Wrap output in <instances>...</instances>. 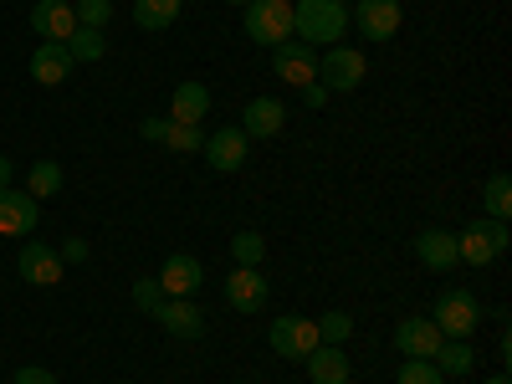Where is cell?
<instances>
[{"label":"cell","instance_id":"cell-1","mask_svg":"<svg viewBox=\"0 0 512 384\" xmlns=\"http://www.w3.org/2000/svg\"><path fill=\"white\" fill-rule=\"evenodd\" d=\"M349 26H354V21H349L344 0H292V36L308 41L313 52H318V47H323V52L338 47Z\"/></svg>","mask_w":512,"mask_h":384},{"label":"cell","instance_id":"cell-2","mask_svg":"<svg viewBox=\"0 0 512 384\" xmlns=\"http://www.w3.org/2000/svg\"><path fill=\"white\" fill-rule=\"evenodd\" d=\"M507 241H512V231H507V221H492V216H477V221H466L461 231H456V256L466 267H492L497 256L507 251Z\"/></svg>","mask_w":512,"mask_h":384},{"label":"cell","instance_id":"cell-3","mask_svg":"<svg viewBox=\"0 0 512 384\" xmlns=\"http://www.w3.org/2000/svg\"><path fill=\"white\" fill-rule=\"evenodd\" d=\"M241 26L256 47H282V41H292V0H246Z\"/></svg>","mask_w":512,"mask_h":384},{"label":"cell","instance_id":"cell-4","mask_svg":"<svg viewBox=\"0 0 512 384\" xmlns=\"http://www.w3.org/2000/svg\"><path fill=\"white\" fill-rule=\"evenodd\" d=\"M431 323L441 328V338H472L477 323H482V303H477V292H466V287H446L436 297V313Z\"/></svg>","mask_w":512,"mask_h":384},{"label":"cell","instance_id":"cell-5","mask_svg":"<svg viewBox=\"0 0 512 384\" xmlns=\"http://www.w3.org/2000/svg\"><path fill=\"white\" fill-rule=\"evenodd\" d=\"M364 72H369L364 52H359V47H344V41L318 57V82H323L328 93H354L359 82H364Z\"/></svg>","mask_w":512,"mask_h":384},{"label":"cell","instance_id":"cell-6","mask_svg":"<svg viewBox=\"0 0 512 384\" xmlns=\"http://www.w3.org/2000/svg\"><path fill=\"white\" fill-rule=\"evenodd\" d=\"M267 344L277 349V359H308L318 349V323L303 318V313H282L267 328Z\"/></svg>","mask_w":512,"mask_h":384},{"label":"cell","instance_id":"cell-7","mask_svg":"<svg viewBox=\"0 0 512 384\" xmlns=\"http://www.w3.org/2000/svg\"><path fill=\"white\" fill-rule=\"evenodd\" d=\"M205 164L216 169V175H236V169L251 159V139L241 134L236 123H226V128H216V134H205Z\"/></svg>","mask_w":512,"mask_h":384},{"label":"cell","instance_id":"cell-8","mask_svg":"<svg viewBox=\"0 0 512 384\" xmlns=\"http://www.w3.org/2000/svg\"><path fill=\"white\" fill-rule=\"evenodd\" d=\"M272 72L287 82V88H308V82H318V52L308 47V41H282V47H272Z\"/></svg>","mask_w":512,"mask_h":384},{"label":"cell","instance_id":"cell-9","mask_svg":"<svg viewBox=\"0 0 512 384\" xmlns=\"http://www.w3.org/2000/svg\"><path fill=\"white\" fill-rule=\"evenodd\" d=\"M349 21H359V36L364 41H390L405 21V6L400 0H359V6L349 11Z\"/></svg>","mask_w":512,"mask_h":384},{"label":"cell","instance_id":"cell-10","mask_svg":"<svg viewBox=\"0 0 512 384\" xmlns=\"http://www.w3.org/2000/svg\"><path fill=\"white\" fill-rule=\"evenodd\" d=\"M154 282L164 287V297H195L205 287V267H200V256L175 251V256H164V267H159Z\"/></svg>","mask_w":512,"mask_h":384},{"label":"cell","instance_id":"cell-11","mask_svg":"<svg viewBox=\"0 0 512 384\" xmlns=\"http://www.w3.org/2000/svg\"><path fill=\"white\" fill-rule=\"evenodd\" d=\"M16 267H21V277H26L31 287H57V282H62V272H67V262H62V256H57L47 241H36V236L21 246Z\"/></svg>","mask_w":512,"mask_h":384},{"label":"cell","instance_id":"cell-12","mask_svg":"<svg viewBox=\"0 0 512 384\" xmlns=\"http://www.w3.org/2000/svg\"><path fill=\"white\" fill-rule=\"evenodd\" d=\"M164 333H175V338H205V313L195 297H164V303L149 313Z\"/></svg>","mask_w":512,"mask_h":384},{"label":"cell","instance_id":"cell-13","mask_svg":"<svg viewBox=\"0 0 512 384\" xmlns=\"http://www.w3.org/2000/svg\"><path fill=\"white\" fill-rule=\"evenodd\" d=\"M267 297H272V287H267L262 267H231V277H226V303H231L236 313H262Z\"/></svg>","mask_w":512,"mask_h":384},{"label":"cell","instance_id":"cell-14","mask_svg":"<svg viewBox=\"0 0 512 384\" xmlns=\"http://www.w3.org/2000/svg\"><path fill=\"white\" fill-rule=\"evenodd\" d=\"M441 344H446V338H441V328L431 318H400V328H395L400 359H436Z\"/></svg>","mask_w":512,"mask_h":384},{"label":"cell","instance_id":"cell-15","mask_svg":"<svg viewBox=\"0 0 512 384\" xmlns=\"http://www.w3.org/2000/svg\"><path fill=\"white\" fill-rule=\"evenodd\" d=\"M415 256H420L425 272H451L461 262V256H456V231H446V226L415 231Z\"/></svg>","mask_w":512,"mask_h":384},{"label":"cell","instance_id":"cell-16","mask_svg":"<svg viewBox=\"0 0 512 384\" xmlns=\"http://www.w3.org/2000/svg\"><path fill=\"white\" fill-rule=\"evenodd\" d=\"M31 31L41 41H67L77 31V11H72V0H36L31 6Z\"/></svg>","mask_w":512,"mask_h":384},{"label":"cell","instance_id":"cell-17","mask_svg":"<svg viewBox=\"0 0 512 384\" xmlns=\"http://www.w3.org/2000/svg\"><path fill=\"white\" fill-rule=\"evenodd\" d=\"M41 221V205L26 190H0V236H31Z\"/></svg>","mask_w":512,"mask_h":384},{"label":"cell","instance_id":"cell-18","mask_svg":"<svg viewBox=\"0 0 512 384\" xmlns=\"http://www.w3.org/2000/svg\"><path fill=\"white\" fill-rule=\"evenodd\" d=\"M72 52H67V41H41V47L31 52V77L41 82V88H57V82L72 77Z\"/></svg>","mask_w":512,"mask_h":384},{"label":"cell","instance_id":"cell-19","mask_svg":"<svg viewBox=\"0 0 512 384\" xmlns=\"http://www.w3.org/2000/svg\"><path fill=\"white\" fill-rule=\"evenodd\" d=\"M282 123H287V108H282L277 98H251V103L241 108V134H246V139H277Z\"/></svg>","mask_w":512,"mask_h":384},{"label":"cell","instance_id":"cell-20","mask_svg":"<svg viewBox=\"0 0 512 384\" xmlns=\"http://www.w3.org/2000/svg\"><path fill=\"white\" fill-rule=\"evenodd\" d=\"M303 364H308V379H313V384H349V374H354L344 344H318Z\"/></svg>","mask_w":512,"mask_h":384},{"label":"cell","instance_id":"cell-21","mask_svg":"<svg viewBox=\"0 0 512 384\" xmlns=\"http://www.w3.org/2000/svg\"><path fill=\"white\" fill-rule=\"evenodd\" d=\"M210 113V88L205 82H180L175 98H169V118L175 123H200Z\"/></svg>","mask_w":512,"mask_h":384},{"label":"cell","instance_id":"cell-22","mask_svg":"<svg viewBox=\"0 0 512 384\" xmlns=\"http://www.w3.org/2000/svg\"><path fill=\"white\" fill-rule=\"evenodd\" d=\"M185 0H134V26L139 31H169L180 21Z\"/></svg>","mask_w":512,"mask_h":384},{"label":"cell","instance_id":"cell-23","mask_svg":"<svg viewBox=\"0 0 512 384\" xmlns=\"http://www.w3.org/2000/svg\"><path fill=\"white\" fill-rule=\"evenodd\" d=\"M26 195L41 205V200H52V195H62V164L57 159H36L31 169H26Z\"/></svg>","mask_w":512,"mask_h":384},{"label":"cell","instance_id":"cell-24","mask_svg":"<svg viewBox=\"0 0 512 384\" xmlns=\"http://www.w3.org/2000/svg\"><path fill=\"white\" fill-rule=\"evenodd\" d=\"M441 374H451V379H461V374H472L477 369V354H472V344L466 338H446V344L436 349V359H431Z\"/></svg>","mask_w":512,"mask_h":384},{"label":"cell","instance_id":"cell-25","mask_svg":"<svg viewBox=\"0 0 512 384\" xmlns=\"http://www.w3.org/2000/svg\"><path fill=\"white\" fill-rule=\"evenodd\" d=\"M482 205H487V216H492V221H507V216H512V180H507V169H497V175L487 180Z\"/></svg>","mask_w":512,"mask_h":384},{"label":"cell","instance_id":"cell-26","mask_svg":"<svg viewBox=\"0 0 512 384\" xmlns=\"http://www.w3.org/2000/svg\"><path fill=\"white\" fill-rule=\"evenodd\" d=\"M67 52H72V62H103L108 41H103V31H93V26H77V31L67 36Z\"/></svg>","mask_w":512,"mask_h":384},{"label":"cell","instance_id":"cell-27","mask_svg":"<svg viewBox=\"0 0 512 384\" xmlns=\"http://www.w3.org/2000/svg\"><path fill=\"white\" fill-rule=\"evenodd\" d=\"M231 262L236 267H262L267 262V241L256 236V231H236L231 236Z\"/></svg>","mask_w":512,"mask_h":384},{"label":"cell","instance_id":"cell-28","mask_svg":"<svg viewBox=\"0 0 512 384\" xmlns=\"http://www.w3.org/2000/svg\"><path fill=\"white\" fill-rule=\"evenodd\" d=\"M164 149H175V154H200V149H205L200 123H169V139H164Z\"/></svg>","mask_w":512,"mask_h":384},{"label":"cell","instance_id":"cell-29","mask_svg":"<svg viewBox=\"0 0 512 384\" xmlns=\"http://www.w3.org/2000/svg\"><path fill=\"white\" fill-rule=\"evenodd\" d=\"M313 323H318V344H344V338L354 333V318H349V313H338V308L323 313V318H313Z\"/></svg>","mask_w":512,"mask_h":384},{"label":"cell","instance_id":"cell-30","mask_svg":"<svg viewBox=\"0 0 512 384\" xmlns=\"http://www.w3.org/2000/svg\"><path fill=\"white\" fill-rule=\"evenodd\" d=\"M72 11H77V26L103 31L113 21V0H72Z\"/></svg>","mask_w":512,"mask_h":384},{"label":"cell","instance_id":"cell-31","mask_svg":"<svg viewBox=\"0 0 512 384\" xmlns=\"http://www.w3.org/2000/svg\"><path fill=\"white\" fill-rule=\"evenodd\" d=\"M446 374L431 364V359H405L400 364V384H441Z\"/></svg>","mask_w":512,"mask_h":384},{"label":"cell","instance_id":"cell-32","mask_svg":"<svg viewBox=\"0 0 512 384\" xmlns=\"http://www.w3.org/2000/svg\"><path fill=\"white\" fill-rule=\"evenodd\" d=\"M159 303H164V287H159L154 277H139V282H134V308H139V313H154Z\"/></svg>","mask_w":512,"mask_h":384},{"label":"cell","instance_id":"cell-33","mask_svg":"<svg viewBox=\"0 0 512 384\" xmlns=\"http://www.w3.org/2000/svg\"><path fill=\"white\" fill-rule=\"evenodd\" d=\"M57 256H62V262H72V267H77V262H88V256H93V246L82 241V236H67V241L57 246Z\"/></svg>","mask_w":512,"mask_h":384},{"label":"cell","instance_id":"cell-34","mask_svg":"<svg viewBox=\"0 0 512 384\" xmlns=\"http://www.w3.org/2000/svg\"><path fill=\"white\" fill-rule=\"evenodd\" d=\"M169 123H175L169 113H164V118H144V123H139V134H144L149 144H164V139H169Z\"/></svg>","mask_w":512,"mask_h":384},{"label":"cell","instance_id":"cell-35","mask_svg":"<svg viewBox=\"0 0 512 384\" xmlns=\"http://www.w3.org/2000/svg\"><path fill=\"white\" fill-rule=\"evenodd\" d=\"M11 384H57V374H52V369H31V364H26V369H16V379H11Z\"/></svg>","mask_w":512,"mask_h":384},{"label":"cell","instance_id":"cell-36","mask_svg":"<svg viewBox=\"0 0 512 384\" xmlns=\"http://www.w3.org/2000/svg\"><path fill=\"white\" fill-rule=\"evenodd\" d=\"M328 98H333V93H328V88H323V82H308V88H303V103H308V108H313V113H318V108H323V103H328Z\"/></svg>","mask_w":512,"mask_h":384},{"label":"cell","instance_id":"cell-37","mask_svg":"<svg viewBox=\"0 0 512 384\" xmlns=\"http://www.w3.org/2000/svg\"><path fill=\"white\" fill-rule=\"evenodd\" d=\"M11 175H16V164H11L6 154H0V190H11Z\"/></svg>","mask_w":512,"mask_h":384},{"label":"cell","instance_id":"cell-38","mask_svg":"<svg viewBox=\"0 0 512 384\" xmlns=\"http://www.w3.org/2000/svg\"><path fill=\"white\" fill-rule=\"evenodd\" d=\"M487 384H512V379H507V374H492V379H487Z\"/></svg>","mask_w":512,"mask_h":384},{"label":"cell","instance_id":"cell-39","mask_svg":"<svg viewBox=\"0 0 512 384\" xmlns=\"http://www.w3.org/2000/svg\"><path fill=\"white\" fill-rule=\"evenodd\" d=\"M226 6H246V0H226Z\"/></svg>","mask_w":512,"mask_h":384}]
</instances>
